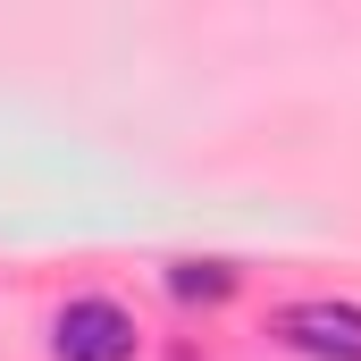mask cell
<instances>
[{
  "label": "cell",
  "instance_id": "6da1fadb",
  "mask_svg": "<svg viewBox=\"0 0 361 361\" xmlns=\"http://www.w3.org/2000/svg\"><path fill=\"white\" fill-rule=\"evenodd\" d=\"M135 353H143V328H135L126 302H109V294L59 302V319H51V361H135Z\"/></svg>",
  "mask_w": 361,
  "mask_h": 361
},
{
  "label": "cell",
  "instance_id": "7a4b0ae2",
  "mask_svg": "<svg viewBox=\"0 0 361 361\" xmlns=\"http://www.w3.org/2000/svg\"><path fill=\"white\" fill-rule=\"evenodd\" d=\"M269 336L302 361H361V302H336V294H311V302H286L269 319Z\"/></svg>",
  "mask_w": 361,
  "mask_h": 361
},
{
  "label": "cell",
  "instance_id": "3957f363",
  "mask_svg": "<svg viewBox=\"0 0 361 361\" xmlns=\"http://www.w3.org/2000/svg\"><path fill=\"white\" fill-rule=\"evenodd\" d=\"M235 286H244L235 261H169V294L177 302H227Z\"/></svg>",
  "mask_w": 361,
  "mask_h": 361
}]
</instances>
